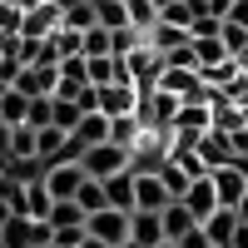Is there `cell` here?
<instances>
[{"instance_id":"obj_1","label":"cell","mask_w":248,"mask_h":248,"mask_svg":"<svg viewBox=\"0 0 248 248\" xmlns=\"http://www.w3.org/2000/svg\"><path fill=\"white\" fill-rule=\"evenodd\" d=\"M85 233L94 243H105V248H124L129 243V214H119V209H99L85 218Z\"/></svg>"},{"instance_id":"obj_2","label":"cell","mask_w":248,"mask_h":248,"mask_svg":"<svg viewBox=\"0 0 248 248\" xmlns=\"http://www.w3.org/2000/svg\"><path fill=\"white\" fill-rule=\"evenodd\" d=\"M79 169H85L90 179H114L129 169V149H119V144H99V149H85V159H79Z\"/></svg>"},{"instance_id":"obj_3","label":"cell","mask_w":248,"mask_h":248,"mask_svg":"<svg viewBox=\"0 0 248 248\" xmlns=\"http://www.w3.org/2000/svg\"><path fill=\"white\" fill-rule=\"evenodd\" d=\"M214 194H218V209H238V203L248 199V174L238 169V164H223V169L209 174Z\"/></svg>"},{"instance_id":"obj_4","label":"cell","mask_w":248,"mask_h":248,"mask_svg":"<svg viewBox=\"0 0 248 248\" xmlns=\"http://www.w3.org/2000/svg\"><path fill=\"white\" fill-rule=\"evenodd\" d=\"M85 169H79V164H55V169L45 174V189H50V199L55 203H75V194L85 189Z\"/></svg>"},{"instance_id":"obj_5","label":"cell","mask_w":248,"mask_h":248,"mask_svg":"<svg viewBox=\"0 0 248 248\" xmlns=\"http://www.w3.org/2000/svg\"><path fill=\"white\" fill-rule=\"evenodd\" d=\"M169 189H164V179L159 174H134V209L139 214H164L169 209Z\"/></svg>"},{"instance_id":"obj_6","label":"cell","mask_w":248,"mask_h":248,"mask_svg":"<svg viewBox=\"0 0 248 248\" xmlns=\"http://www.w3.org/2000/svg\"><path fill=\"white\" fill-rule=\"evenodd\" d=\"M199 229L209 233V243H214V248H233V238H238V229H243V218H238V209H218V214L203 218Z\"/></svg>"},{"instance_id":"obj_7","label":"cell","mask_w":248,"mask_h":248,"mask_svg":"<svg viewBox=\"0 0 248 248\" xmlns=\"http://www.w3.org/2000/svg\"><path fill=\"white\" fill-rule=\"evenodd\" d=\"M134 105H139V90L134 85H105V90H99V114H105V119L134 114Z\"/></svg>"},{"instance_id":"obj_8","label":"cell","mask_w":248,"mask_h":248,"mask_svg":"<svg viewBox=\"0 0 248 248\" xmlns=\"http://www.w3.org/2000/svg\"><path fill=\"white\" fill-rule=\"evenodd\" d=\"M179 203H184V209H189L199 223L209 218V214H218V194H214V184H209V179H194L189 189H184V199H179Z\"/></svg>"},{"instance_id":"obj_9","label":"cell","mask_w":248,"mask_h":248,"mask_svg":"<svg viewBox=\"0 0 248 248\" xmlns=\"http://www.w3.org/2000/svg\"><path fill=\"white\" fill-rule=\"evenodd\" d=\"M129 243H139V248H159L164 243V218L159 214H129Z\"/></svg>"},{"instance_id":"obj_10","label":"cell","mask_w":248,"mask_h":248,"mask_svg":"<svg viewBox=\"0 0 248 248\" xmlns=\"http://www.w3.org/2000/svg\"><path fill=\"white\" fill-rule=\"evenodd\" d=\"M105 203H109V209H119V214H134V169L105 179Z\"/></svg>"},{"instance_id":"obj_11","label":"cell","mask_w":248,"mask_h":248,"mask_svg":"<svg viewBox=\"0 0 248 248\" xmlns=\"http://www.w3.org/2000/svg\"><path fill=\"white\" fill-rule=\"evenodd\" d=\"M70 139L79 144V149H99V144H109V119H105V114H85Z\"/></svg>"},{"instance_id":"obj_12","label":"cell","mask_w":248,"mask_h":248,"mask_svg":"<svg viewBox=\"0 0 248 248\" xmlns=\"http://www.w3.org/2000/svg\"><path fill=\"white\" fill-rule=\"evenodd\" d=\"M159 218H164V243H179L184 233H194V229H199V218L184 209V203H169V209H164Z\"/></svg>"},{"instance_id":"obj_13","label":"cell","mask_w":248,"mask_h":248,"mask_svg":"<svg viewBox=\"0 0 248 248\" xmlns=\"http://www.w3.org/2000/svg\"><path fill=\"white\" fill-rule=\"evenodd\" d=\"M25 114H30V94L10 85L5 94H0V124H10V129H20V124H25Z\"/></svg>"},{"instance_id":"obj_14","label":"cell","mask_w":248,"mask_h":248,"mask_svg":"<svg viewBox=\"0 0 248 248\" xmlns=\"http://www.w3.org/2000/svg\"><path fill=\"white\" fill-rule=\"evenodd\" d=\"M94 25L99 30H129V5L124 0H94Z\"/></svg>"},{"instance_id":"obj_15","label":"cell","mask_w":248,"mask_h":248,"mask_svg":"<svg viewBox=\"0 0 248 248\" xmlns=\"http://www.w3.org/2000/svg\"><path fill=\"white\" fill-rule=\"evenodd\" d=\"M139 139H144L139 114H119V119H109V144H119V149H134Z\"/></svg>"},{"instance_id":"obj_16","label":"cell","mask_w":248,"mask_h":248,"mask_svg":"<svg viewBox=\"0 0 248 248\" xmlns=\"http://www.w3.org/2000/svg\"><path fill=\"white\" fill-rule=\"evenodd\" d=\"M85 209H79V203H55V209H50V233H65V229H85Z\"/></svg>"},{"instance_id":"obj_17","label":"cell","mask_w":248,"mask_h":248,"mask_svg":"<svg viewBox=\"0 0 248 248\" xmlns=\"http://www.w3.org/2000/svg\"><path fill=\"white\" fill-rule=\"evenodd\" d=\"M124 5H129V25L134 30H154L159 25V5L154 0H124Z\"/></svg>"},{"instance_id":"obj_18","label":"cell","mask_w":248,"mask_h":248,"mask_svg":"<svg viewBox=\"0 0 248 248\" xmlns=\"http://www.w3.org/2000/svg\"><path fill=\"white\" fill-rule=\"evenodd\" d=\"M218 40L229 45V55H233V60H243V55H248V30H243V25H233V20H223V25H218Z\"/></svg>"},{"instance_id":"obj_19","label":"cell","mask_w":248,"mask_h":248,"mask_svg":"<svg viewBox=\"0 0 248 248\" xmlns=\"http://www.w3.org/2000/svg\"><path fill=\"white\" fill-rule=\"evenodd\" d=\"M75 203H79L85 214H99V209H109V203H105V184H99V179H85V189L75 194Z\"/></svg>"},{"instance_id":"obj_20","label":"cell","mask_w":248,"mask_h":248,"mask_svg":"<svg viewBox=\"0 0 248 248\" xmlns=\"http://www.w3.org/2000/svg\"><path fill=\"white\" fill-rule=\"evenodd\" d=\"M159 179H164V189H169V199H174V203H179V199H184V189L194 184L189 174L179 169V164H164V169H159Z\"/></svg>"},{"instance_id":"obj_21","label":"cell","mask_w":248,"mask_h":248,"mask_svg":"<svg viewBox=\"0 0 248 248\" xmlns=\"http://www.w3.org/2000/svg\"><path fill=\"white\" fill-rule=\"evenodd\" d=\"M94 55H114V40H109V30H85V60H94Z\"/></svg>"},{"instance_id":"obj_22","label":"cell","mask_w":248,"mask_h":248,"mask_svg":"<svg viewBox=\"0 0 248 248\" xmlns=\"http://www.w3.org/2000/svg\"><path fill=\"white\" fill-rule=\"evenodd\" d=\"M223 20H233V25H243V30H248V0H233V5H229V15H223Z\"/></svg>"},{"instance_id":"obj_23","label":"cell","mask_w":248,"mask_h":248,"mask_svg":"<svg viewBox=\"0 0 248 248\" xmlns=\"http://www.w3.org/2000/svg\"><path fill=\"white\" fill-rule=\"evenodd\" d=\"M179 248H214V243H209V233H203V229H194V233L179 238Z\"/></svg>"},{"instance_id":"obj_24","label":"cell","mask_w":248,"mask_h":248,"mask_svg":"<svg viewBox=\"0 0 248 248\" xmlns=\"http://www.w3.org/2000/svg\"><path fill=\"white\" fill-rule=\"evenodd\" d=\"M79 248H105V243H94V238H85V243H79Z\"/></svg>"},{"instance_id":"obj_25","label":"cell","mask_w":248,"mask_h":248,"mask_svg":"<svg viewBox=\"0 0 248 248\" xmlns=\"http://www.w3.org/2000/svg\"><path fill=\"white\" fill-rule=\"evenodd\" d=\"M5 90H10V85H5V79H0V94H5Z\"/></svg>"},{"instance_id":"obj_26","label":"cell","mask_w":248,"mask_h":248,"mask_svg":"<svg viewBox=\"0 0 248 248\" xmlns=\"http://www.w3.org/2000/svg\"><path fill=\"white\" fill-rule=\"evenodd\" d=\"M159 248H179V243H159Z\"/></svg>"}]
</instances>
